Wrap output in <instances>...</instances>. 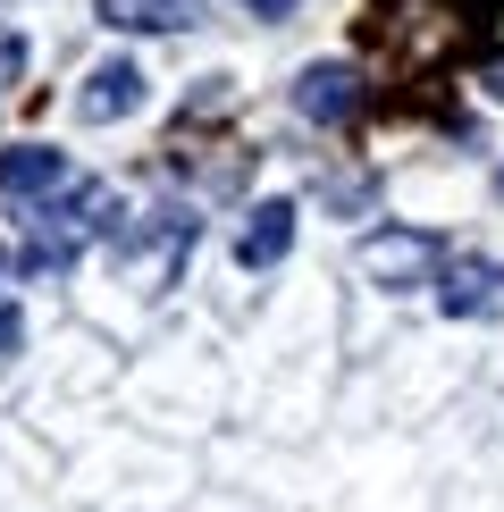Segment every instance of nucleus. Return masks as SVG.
I'll return each instance as SVG.
<instances>
[{
  "label": "nucleus",
  "instance_id": "1",
  "mask_svg": "<svg viewBox=\"0 0 504 512\" xmlns=\"http://www.w3.org/2000/svg\"><path fill=\"white\" fill-rule=\"evenodd\" d=\"M362 277L370 286H387V294H404V286H429L437 261H446V244L429 236V227H378V236H362Z\"/></svg>",
  "mask_w": 504,
  "mask_h": 512
},
{
  "label": "nucleus",
  "instance_id": "2",
  "mask_svg": "<svg viewBox=\"0 0 504 512\" xmlns=\"http://www.w3.org/2000/svg\"><path fill=\"white\" fill-rule=\"evenodd\" d=\"M437 311L446 319H496L504 311V261H488V252L446 261L437 269Z\"/></svg>",
  "mask_w": 504,
  "mask_h": 512
},
{
  "label": "nucleus",
  "instance_id": "3",
  "mask_svg": "<svg viewBox=\"0 0 504 512\" xmlns=\"http://www.w3.org/2000/svg\"><path fill=\"white\" fill-rule=\"evenodd\" d=\"M294 110H303L311 126H345V118H362V76H353L345 59H311V68L294 76Z\"/></svg>",
  "mask_w": 504,
  "mask_h": 512
},
{
  "label": "nucleus",
  "instance_id": "4",
  "mask_svg": "<svg viewBox=\"0 0 504 512\" xmlns=\"http://www.w3.org/2000/svg\"><path fill=\"white\" fill-rule=\"evenodd\" d=\"M143 84H152V76H143L135 59H101V68L84 76V93H76V118H84V126L135 118V110H143Z\"/></svg>",
  "mask_w": 504,
  "mask_h": 512
},
{
  "label": "nucleus",
  "instance_id": "5",
  "mask_svg": "<svg viewBox=\"0 0 504 512\" xmlns=\"http://www.w3.org/2000/svg\"><path fill=\"white\" fill-rule=\"evenodd\" d=\"M294 219H303V210H294L286 194L252 202V210H244V227H236V261H244V269H278L286 252H294Z\"/></svg>",
  "mask_w": 504,
  "mask_h": 512
},
{
  "label": "nucleus",
  "instance_id": "6",
  "mask_svg": "<svg viewBox=\"0 0 504 512\" xmlns=\"http://www.w3.org/2000/svg\"><path fill=\"white\" fill-rule=\"evenodd\" d=\"M59 185H68V152H51V143H9L0 152V194L9 202H51Z\"/></svg>",
  "mask_w": 504,
  "mask_h": 512
},
{
  "label": "nucleus",
  "instance_id": "7",
  "mask_svg": "<svg viewBox=\"0 0 504 512\" xmlns=\"http://www.w3.org/2000/svg\"><path fill=\"white\" fill-rule=\"evenodd\" d=\"M202 9L210 0H93V17L118 34H194Z\"/></svg>",
  "mask_w": 504,
  "mask_h": 512
},
{
  "label": "nucleus",
  "instance_id": "8",
  "mask_svg": "<svg viewBox=\"0 0 504 512\" xmlns=\"http://www.w3.org/2000/svg\"><path fill=\"white\" fill-rule=\"evenodd\" d=\"M479 93H488V101H504V51H488V59H479Z\"/></svg>",
  "mask_w": 504,
  "mask_h": 512
},
{
  "label": "nucleus",
  "instance_id": "9",
  "mask_svg": "<svg viewBox=\"0 0 504 512\" xmlns=\"http://www.w3.org/2000/svg\"><path fill=\"white\" fill-rule=\"evenodd\" d=\"M17 336H26V319H17V311H0V361L17 353Z\"/></svg>",
  "mask_w": 504,
  "mask_h": 512
},
{
  "label": "nucleus",
  "instance_id": "10",
  "mask_svg": "<svg viewBox=\"0 0 504 512\" xmlns=\"http://www.w3.org/2000/svg\"><path fill=\"white\" fill-rule=\"evenodd\" d=\"M244 9H261V17H286V9H294V0H244Z\"/></svg>",
  "mask_w": 504,
  "mask_h": 512
},
{
  "label": "nucleus",
  "instance_id": "11",
  "mask_svg": "<svg viewBox=\"0 0 504 512\" xmlns=\"http://www.w3.org/2000/svg\"><path fill=\"white\" fill-rule=\"evenodd\" d=\"M0 277H9V252H0Z\"/></svg>",
  "mask_w": 504,
  "mask_h": 512
}]
</instances>
